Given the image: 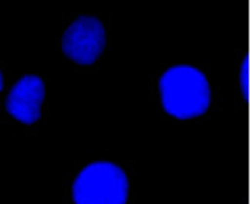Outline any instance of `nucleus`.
<instances>
[{
    "label": "nucleus",
    "mask_w": 250,
    "mask_h": 204,
    "mask_svg": "<svg viewBox=\"0 0 250 204\" xmlns=\"http://www.w3.org/2000/svg\"><path fill=\"white\" fill-rule=\"evenodd\" d=\"M128 190V178L119 166L98 161L79 172L71 195L74 204H125Z\"/></svg>",
    "instance_id": "2"
},
{
    "label": "nucleus",
    "mask_w": 250,
    "mask_h": 204,
    "mask_svg": "<svg viewBox=\"0 0 250 204\" xmlns=\"http://www.w3.org/2000/svg\"><path fill=\"white\" fill-rule=\"evenodd\" d=\"M45 99V84L41 77L26 74L19 79L9 91L5 107L14 119L34 124L41 118V107Z\"/></svg>",
    "instance_id": "4"
},
{
    "label": "nucleus",
    "mask_w": 250,
    "mask_h": 204,
    "mask_svg": "<svg viewBox=\"0 0 250 204\" xmlns=\"http://www.w3.org/2000/svg\"><path fill=\"white\" fill-rule=\"evenodd\" d=\"M107 34L98 17L81 16L66 28L62 37V50L71 61L90 65L102 54Z\"/></svg>",
    "instance_id": "3"
},
{
    "label": "nucleus",
    "mask_w": 250,
    "mask_h": 204,
    "mask_svg": "<svg viewBox=\"0 0 250 204\" xmlns=\"http://www.w3.org/2000/svg\"><path fill=\"white\" fill-rule=\"evenodd\" d=\"M159 93L164 110L176 119L203 116L211 101L207 77L191 65L170 67L159 79Z\"/></svg>",
    "instance_id": "1"
},
{
    "label": "nucleus",
    "mask_w": 250,
    "mask_h": 204,
    "mask_svg": "<svg viewBox=\"0 0 250 204\" xmlns=\"http://www.w3.org/2000/svg\"><path fill=\"white\" fill-rule=\"evenodd\" d=\"M2 89H3V76L0 73V91H2Z\"/></svg>",
    "instance_id": "6"
},
{
    "label": "nucleus",
    "mask_w": 250,
    "mask_h": 204,
    "mask_svg": "<svg viewBox=\"0 0 250 204\" xmlns=\"http://www.w3.org/2000/svg\"><path fill=\"white\" fill-rule=\"evenodd\" d=\"M239 84H241V93L244 99L249 101V56L244 57L241 64V73H239Z\"/></svg>",
    "instance_id": "5"
}]
</instances>
